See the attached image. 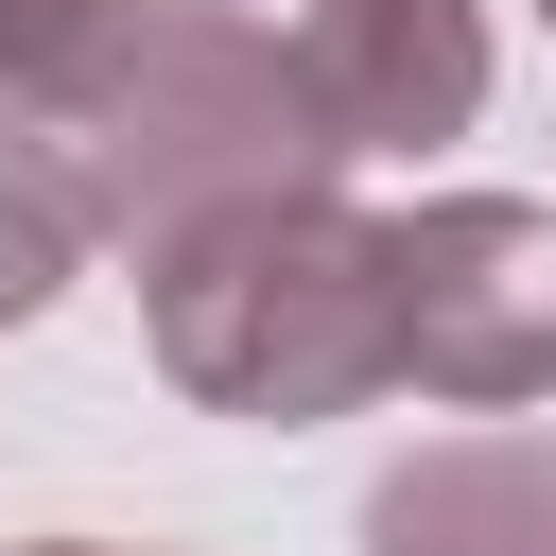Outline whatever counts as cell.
I'll return each instance as SVG.
<instances>
[{
    "label": "cell",
    "mask_w": 556,
    "mask_h": 556,
    "mask_svg": "<svg viewBox=\"0 0 556 556\" xmlns=\"http://www.w3.org/2000/svg\"><path fill=\"white\" fill-rule=\"evenodd\" d=\"M278 70H295L330 174L417 156V139H469V104H486V0H295Z\"/></svg>",
    "instance_id": "obj_4"
},
{
    "label": "cell",
    "mask_w": 556,
    "mask_h": 556,
    "mask_svg": "<svg viewBox=\"0 0 556 556\" xmlns=\"http://www.w3.org/2000/svg\"><path fill=\"white\" fill-rule=\"evenodd\" d=\"M139 330L174 365V400L208 417H348L400 382V330H382V208L348 191H261V208H208L139 261Z\"/></svg>",
    "instance_id": "obj_1"
},
{
    "label": "cell",
    "mask_w": 556,
    "mask_h": 556,
    "mask_svg": "<svg viewBox=\"0 0 556 556\" xmlns=\"http://www.w3.org/2000/svg\"><path fill=\"white\" fill-rule=\"evenodd\" d=\"M52 174H70V226L87 243H174V226H208V208H261V191H330V139H313V104H295V70H278V35L243 17V0H139V35H122V70L35 139Z\"/></svg>",
    "instance_id": "obj_2"
},
{
    "label": "cell",
    "mask_w": 556,
    "mask_h": 556,
    "mask_svg": "<svg viewBox=\"0 0 556 556\" xmlns=\"http://www.w3.org/2000/svg\"><path fill=\"white\" fill-rule=\"evenodd\" d=\"M122 35H139V0H0V122L52 139V122L122 70Z\"/></svg>",
    "instance_id": "obj_6"
},
{
    "label": "cell",
    "mask_w": 556,
    "mask_h": 556,
    "mask_svg": "<svg viewBox=\"0 0 556 556\" xmlns=\"http://www.w3.org/2000/svg\"><path fill=\"white\" fill-rule=\"evenodd\" d=\"M35 556H122V539H35ZM139 556H156V539H139Z\"/></svg>",
    "instance_id": "obj_8"
},
{
    "label": "cell",
    "mask_w": 556,
    "mask_h": 556,
    "mask_svg": "<svg viewBox=\"0 0 556 556\" xmlns=\"http://www.w3.org/2000/svg\"><path fill=\"white\" fill-rule=\"evenodd\" d=\"M382 330H400V382L452 417L556 400V208H521V191L382 208Z\"/></svg>",
    "instance_id": "obj_3"
},
{
    "label": "cell",
    "mask_w": 556,
    "mask_h": 556,
    "mask_svg": "<svg viewBox=\"0 0 556 556\" xmlns=\"http://www.w3.org/2000/svg\"><path fill=\"white\" fill-rule=\"evenodd\" d=\"M365 556H556V434H434L365 486Z\"/></svg>",
    "instance_id": "obj_5"
},
{
    "label": "cell",
    "mask_w": 556,
    "mask_h": 556,
    "mask_svg": "<svg viewBox=\"0 0 556 556\" xmlns=\"http://www.w3.org/2000/svg\"><path fill=\"white\" fill-rule=\"evenodd\" d=\"M70 261H87V226H70V174L0 122V330H35L52 295H70Z\"/></svg>",
    "instance_id": "obj_7"
},
{
    "label": "cell",
    "mask_w": 556,
    "mask_h": 556,
    "mask_svg": "<svg viewBox=\"0 0 556 556\" xmlns=\"http://www.w3.org/2000/svg\"><path fill=\"white\" fill-rule=\"evenodd\" d=\"M539 17H556V0H539Z\"/></svg>",
    "instance_id": "obj_9"
}]
</instances>
